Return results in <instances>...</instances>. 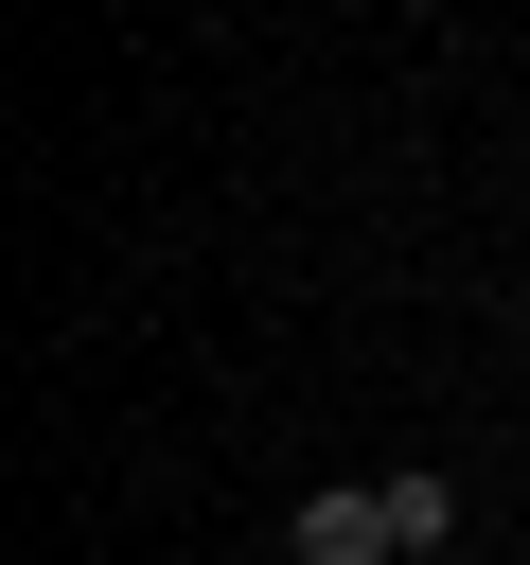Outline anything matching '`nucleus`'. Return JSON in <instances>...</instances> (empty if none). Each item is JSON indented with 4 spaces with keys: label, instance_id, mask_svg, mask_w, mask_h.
<instances>
[{
    "label": "nucleus",
    "instance_id": "1",
    "mask_svg": "<svg viewBox=\"0 0 530 565\" xmlns=\"http://www.w3.org/2000/svg\"><path fill=\"white\" fill-rule=\"evenodd\" d=\"M283 565H406V530H389V477H371V494H300Z\"/></svg>",
    "mask_w": 530,
    "mask_h": 565
},
{
    "label": "nucleus",
    "instance_id": "2",
    "mask_svg": "<svg viewBox=\"0 0 530 565\" xmlns=\"http://www.w3.org/2000/svg\"><path fill=\"white\" fill-rule=\"evenodd\" d=\"M389 530H406V565H424V547H459V477H424V459H406V477H389Z\"/></svg>",
    "mask_w": 530,
    "mask_h": 565
}]
</instances>
